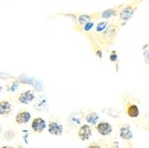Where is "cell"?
I'll use <instances>...</instances> for the list:
<instances>
[{"label":"cell","mask_w":149,"mask_h":148,"mask_svg":"<svg viewBox=\"0 0 149 148\" xmlns=\"http://www.w3.org/2000/svg\"><path fill=\"white\" fill-rule=\"evenodd\" d=\"M140 2H141L140 0H139H139H136L135 2L130 3L128 6H124L123 9H121V11L120 12V15H119L120 19L123 20V21H129L130 19H131L135 11H136V9H137L138 5Z\"/></svg>","instance_id":"1"},{"label":"cell","mask_w":149,"mask_h":148,"mask_svg":"<svg viewBox=\"0 0 149 148\" xmlns=\"http://www.w3.org/2000/svg\"><path fill=\"white\" fill-rule=\"evenodd\" d=\"M31 127V129L35 133L40 134L46 129L47 122H46V120L44 119H42L41 117H37V118H34L32 120Z\"/></svg>","instance_id":"2"},{"label":"cell","mask_w":149,"mask_h":148,"mask_svg":"<svg viewBox=\"0 0 149 148\" xmlns=\"http://www.w3.org/2000/svg\"><path fill=\"white\" fill-rule=\"evenodd\" d=\"M77 135L80 140L87 141L92 136V129L88 124H84L78 129Z\"/></svg>","instance_id":"3"},{"label":"cell","mask_w":149,"mask_h":148,"mask_svg":"<svg viewBox=\"0 0 149 148\" xmlns=\"http://www.w3.org/2000/svg\"><path fill=\"white\" fill-rule=\"evenodd\" d=\"M47 130L51 135L59 137V136H62L63 131V127L58 122L53 120V122H49L48 126H47Z\"/></svg>","instance_id":"4"},{"label":"cell","mask_w":149,"mask_h":148,"mask_svg":"<svg viewBox=\"0 0 149 148\" xmlns=\"http://www.w3.org/2000/svg\"><path fill=\"white\" fill-rule=\"evenodd\" d=\"M35 99V93L32 90H27L25 92L21 93L18 97V101L20 104H28Z\"/></svg>","instance_id":"5"},{"label":"cell","mask_w":149,"mask_h":148,"mask_svg":"<svg viewBox=\"0 0 149 148\" xmlns=\"http://www.w3.org/2000/svg\"><path fill=\"white\" fill-rule=\"evenodd\" d=\"M97 130L102 136H108L112 133L113 127L111 126L110 123H108L107 122H101L97 123Z\"/></svg>","instance_id":"6"},{"label":"cell","mask_w":149,"mask_h":148,"mask_svg":"<svg viewBox=\"0 0 149 148\" xmlns=\"http://www.w3.org/2000/svg\"><path fill=\"white\" fill-rule=\"evenodd\" d=\"M31 119V115L28 111H22L15 116V122L18 124H27Z\"/></svg>","instance_id":"7"},{"label":"cell","mask_w":149,"mask_h":148,"mask_svg":"<svg viewBox=\"0 0 149 148\" xmlns=\"http://www.w3.org/2000/svg\"><path fill=\"white\" fill-rule=\"evenodd\" d=\"M12 112V104L9 101L2 100L0 102V114L1 116H8L9 113Z\"/></svg>","instance_id":"8"},{"label":"cell","mask_w":149,"mask_h":148,"mask_svg":"<svg viewBox=\"0 0 149 148\" xmlns=\"http://www.w3.org/2000/svg\"><path fill=\"white\" fill-rule=\"evenodd\" d=\"M120 137L124 140H130L133 138V133L129 126H121L120 128Z\"/></svg>","instance_id":"9"},{"label":"cell","mask_w":149,"mask_h":148,"mask_svg":"<svg viewBox=\"0 0 149 148\" xmlns=\"http://www.w3.org/2000/svg\"><path fill=\"white\" fill-rule=\"evenodd\" d=\"M83 120V118L80 114L79 113H73V114H71L68 118V122L69 124L72 126V127H76V126H79L81 124Z\"/></svg>","instance_id":"10"},{"label":"cell","mask_w":149,"mask_h":148,"mask_svg":"<svg viewBox=\"0 0 149 148\" xmlns=\"http://www.w3.org/2000/svg\"><path fill=\"white\" fill-rule=\"evenodd\" d=\"M127 115L130 118H137L139 115V108L137 104H131L128 105L127 109H126Z\"/></svg>","instance_id":"11"},{"label":"cell","mask_w":149,"mask_h":148,"mask_svg":"<svg viewBox=\"0 0 149 148\" xmlns=\"http://www.w3.org/2000/svg\"><path fill=\"white\" fill-rule=\"evenodd\" d=\"M99 120V116L97 113H89L86 115V122L90 125H97Z\"/></svg>","instance_id":"12"},{"label":"cell","mask_w":149,"mask_h":148,"mask_svg":"<svg viewBox=\"0 0 149 148\" xmlns=\"http://www.w3.org/2000/svg\"><path fill=\"white\" fill-rule=\"evenodd\" d=\"M108 25V22H98L97 25L96 26V31L97 32H101L106 30V27Z\"/></svg>","instance_id":"13"},{"label":"cell","mask_w":149,"mask_h":148,"mask_svg":"<svg viewBox=\"0 0 149 148\" xmlns=\"http://www.w3.org/2000/svg\"><path fill=\"white\" fill-rule=\"evenodd\" d=\"M114 15H115L114 9H108V10H106V11L102 13V17L105 18V19H108V18H111Z\"/></svg>","instance_id":"14"},{"label":"cell","mask_w":149,"mask_h":148,"mask_svg":"<svg viewBox=\"0 0 149 148\" xmlns=\"http://www.w3.org/2000/svg\"><path fill=\"white\" fill-rule=\"evenodd\" d=\"M90 19H91V16L88 15H82L79 17V22L82 25H85L87 22H90Z\"/></svg>","instance_id":"15"},{"label":"cell","mask_w":149,"mask_h":148,"mask_svg":"<svg viewBox=\"0 0 149 148\" xmlns=\"http://www.w3.org/2000/svg\"><path fill=\"white\" fill-rule=\"evenodd\" d=\"M5 138L7 140H12L15 138V133L13 132V130H7L5 132Z\"/></svg>","instance_id":"16"},{"label":"cell","mask_w":149,"mask_h":148,"mask_svg":"<svg viewBox=\"0 0 149 148\" xmlns=\"http://www.w3.org/2000/svg\"><path fill=\"white\" fill-rule=\"evenodd\" d=\"M93 26H94V22H87V23L84 25V31H90V30L93 28Z\"/></svg>","instance_id":"17"},{"label":"cell","mask_w":149,"mask_h":148,"mask_svg":"<svg viewBox=\"0 0 149 148\" xmlns=\"http://www.w3.org/2000/svg\"><path fill=\"white\" fill-rule=\"evenodd\" d=\"M11 86H12L11 88H8V89H7L9 92H10V91H11V92H13V91H15V90L18 88V84H17L16 82H13V83L11 84Z\"/></svg>","instance_id":"18"},{"label":"cell","mask_w":149,"mask_h":148,"mask_svg":"<svg viewBox=\"0 0 149 148\" xmlns=\"http://www.w3.org/2000/svg\"><path fill=\"white\" fill-rule=\"evenodd\" d=\"M87 148H102V147H101L99 145H97V144L92 143V144L88 145L87 146Z\"/></svg>","instance_id":"19"},{"label":"cell","mask_w":149,"mask_h":148,"mask_svg":"<svg viewBox=\"0 0 149 148\" xmlns=\"http://www.w3.org/2000/svg\"><path fill=\"white\" fill-rule=\"evenodd\" d=\"M1 148H13L12 146H9V145H4V146H2Z\"/></svg>","instance_id":"20"}]
</instances>
